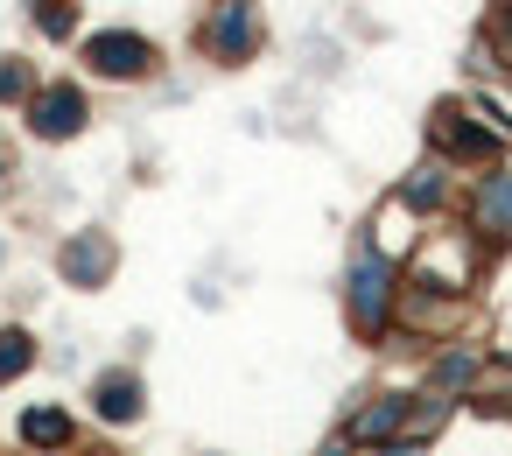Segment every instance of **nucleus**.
Returning a JSON list of instances; mask_svg holds the SVG:
<instances>
[{
  "mask_svg": "<svg viewBox=\"0 0 512 456\" xmlns=\"http://www.w3.org/2000/svg\"><path fill=\"white\" fill-rule=\"evenodd\" d=\"M379 456H421V442H386Z\"/></svg>",
  "mask_w": 512,
  "mask_h": 456,
  "instance_id": "16",
  "label": "nucleus"
},
{
  "mask_svg": "<svg viewBox=\"0 0 512 456\" xmlns=\"http://www.w3.org/2000/svg\"><path fill=\"white\" fill-rule=\"evenodd\" d=\"M36 29L43 36H71L78 29V0H36Z\"/></svg>",
  "mask_w": 512,
  "mask_h": 456,
  "instance_id": "12",
  "label": "nucleus"
},
{
  "mask_svg": "<svg viewBox=\"0 0 512 456\" xmlns=\"http://www.w3.org/2000/svg\"><path fill=\"white\" fill-rule=\"evenodd\" d=\"M435 141H442L456 162H498V148H505L491 127H470L463 113H442V120H435Z\"/></svg>",
  "mask_w": 512,
  "mask_h": 456,
  "instance_id": "8",
  "label": "nucleus"
},
{
  "mask_svg": "<svg viewBox=\"0 0 512 456\" xmlns=\"http://www.w3.org/2000/svg\"><path fill=\"white\" fill-rule=\"evenodd\" d=\"M85 64L99 71V78H148L155 71V43L148 36H134V29H99L92 43H85Z\"/></svg>",
  "mask_w": 512,
  "mask_h": 456,
  "instance_id": "2",
  "label": "nucleus"
},
{
  "mask_svg": "<svg viewBox=\"0 0 512 456\" xmlns=\"http://www.w3.org/2000/svg\"><path fill=\"white\" fill-rule=\"evenodd\" d=\"M0 176H8V162H0Z\"/></svg>",
  "mask_w": 512,
  "mask_h": 456,
  "instance_id": "19",
  "label": "nucleus"
},
{
  "mask_svg": "<svg viewBox=\"0 0 512 456\" xmlns=\"http://www.w3.org/2000/svg\"><path fill=\"white\" fill-rule=\"evenodd\" d=\"M57 274H64L71 288H106V274H113V239H106V232H78V239H64Z\"/></svg>",
  "mask_w": 512,
  "mask_h": 456,
  "instance_id": "4",
  "label": "nucleus"
},
{
  "mask_svg": "<svg viewBox=\"0 0 512 456\" xmlns=\"http://www.w3.org/2000/svg\"><path fill=\"white\" fill-rule=\"evenodd\" d=\"M442 190H449V176H442V169H414V183H407V204H414V211H428Z\"/></svg>",
  "mask_w": 512,
  "mask_h": 456,
  "instance_id": "13",
  "label": "nucleus"
},
{
  "mask_svg": "<svg viewBox=\"0 0 512 456\" xmlns=\"http://www.w3.org/2000/svg\"><path fill=\"white\" fill-rule=\"evenodd\" d=\"M407 414H414V400H407V393H386V400H372V407H358V414H351V442L386 449V442L407 428Z\"/></svg>",
  "mask_w": 512,
  "mask_h": 456,
  "instance_id": "7",
  "label": "nucleus"
},
{
  "mask_svg": "<svg viewBox=\"0 0 512 456\" xmlns=\"http://www.w3.org/2000/svg\"><path fill=\"white\" fill-rule=\"evenodd\" d=\"M29 365H36V337L29 330H0V386H15V379H29Z\"/></svg>",
  "mask_w": 512,
  "mask_h": 456,
  "instance_id": "11",
  "label": "nucleus"
},
{
  "mask_svg": "<svg viewBox=\"0 0 512 456\" xmlns=\"http://www.w3.org/2000/svg\"><path fill=\"white\" fill-rule=\"evenodd\" d=\"M393 288H400V267L386 260V253H358L351 260V288H344V302H351V323L365 330V337H379L386 330V316H393Z\"/></svg>",
  "mask_w": 512,
  "mask_h": 456,
  "instance_id": "1",
  "label": "nucleus"
},
{
  "mask_svg": "<svg viewBox=\"0 0 512 456\" xmlns=\"http://www.w3.org/2000/svg\"><path fill=\"white\" fill-rule=\"evenodd\" d=\"M92 407H99V421H113V428L141 421V372H127V365L99 372V386H92Z\"/></svg>",
  "mask_w": 512,
  "mask_h": 456,
  "instance_id": "6",
  "label": "nucleus"
},
{
  "mask_svg": "<svg viewBox=\"0 0 512 456\" xmlns=\"http://www.w3.org/2000/svg\"><path fill=\"white\" fill-rule=\"evenodd\" d=\"M204 50H211L218 64L253 57V0H218V15H211V29H204Z\"/></svg>",
  "mask_w": 512,
  "mask_h": 456,
  "instance_id": "5",
  "label": "nucleus"
},
{
  "mask_svg": "<svg viewBox=\"0 0 512 456\" xmlns=\"http://www.w3.org/2000/svg\"><path fill=\"white\" fill-rule=\"evenodd\" d=\"M323 456H351V449H323Z\"/></svg>",
  "mask_w": 512,
  "mask_h": 456,
  "instance_id": "17",
  "label": "nucleus"
},
{
  "mask_svg": "<svg viewBox=\"0 0 512 456\" xmlns=\"http://www.w3.org/2000/svg\"><path fill=\"white\" fill-rule=\"evenodd\" d=\"M505 43H512V15H505Z\"/></svg>",
  "mask_w": 512,
  "mask_h": 456,
  "instance_id": "18",
  "label": "nucleus"
},
{
  "mask_svg": "<svg viewBox=\"0 0 512 456\" xmlns=\"http://www.w3.org/2000/svg\"><path fill=\"white\" fill-rule=\"evenodd\" d=\"M22 442L29 449H64L71 442V414L64 407H29L22 414Z\"/></svg>",
  "mask_w": 512,
  "mask_h": 456,
  "instance_id": "10",
  "label": "nucleus"
},
{
  "mask_svg": "<svg viewBox=\"0 0 512 456\" xmlns=\"http://www.w3.org/2000/svg\"><path fill=\"white\" fill-rule=\"evenodd\" d=\"M78 127H85V92H78V85H50V92L29 99V134H43V141H71Z\"/></svg>",
  "mask_w": 512,
  "mask_h": 456,
  "instance_id": "3",
  "label": "nucleus"
},
{
  "mask_svg": "<svg viewBox=\"0 0 512 456\" xmlns=\"http://www.w3.org/2000/svg\"><path fill=\"white\" fill-rule=\"evenodd\" d=\"M0 99H29V71L15 57H0Z\"/></svg>",
  "mask_w": 512,
  "mask_h": 456,
  "instance_id": "15",
  "label": "nucleus"
},
{
  "mask_svg": "<svg viewBox=\"0 0 512 456\" xmlns=\"http://www.w3.org/2000/svg\"><path fill=\"white\" fill-rule=\"evenodd\" d=\"M477 225H484V232H512V176H505V169L484 176V190H477Z\"/></svg>",
  "mask_w": 512,
  "mask_h": 456,
  "instance_id": "9",
  "label": "nucleus"
},
{
  "mask_svg": "<svg viewBox=\"0 0 512 456\" xmlns=\"http://www.w3.org/2000/svg\"><path fill=\"white\" fill-rule=\"evenodd\" d=\"M470 372H477V358H470V351H449V358L435 365V379H442V386H463Z\"/></svg>",
  "mask_w": 512,
  "mask_h": 456,
  "instance_id": "14",
  "label": "nucleus"
}]
</instances>
